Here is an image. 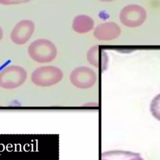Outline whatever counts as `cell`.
<instances>
[{
  "mask_svg": "<svg viewBox=\"0 0 160 160\" xmlns=\"http://www.w3.org/2000/svg\"><path fill=\"white\" fill-rule=\"evenodd\" d=\"M27 78L25 69L18 65H10L0 72V87L6 89H16L24 84Z\"/></svg>",
  "mask_w": 160,
  "mask_h": 160,
  "instance_id": "cell-3",
  "label": "cell"
},
{
  "mask_svg": "<svg viewBox=\"0 0 160 160\" xmlns=\"http://www.w3.org/2000/svg\"><path fill=\"white\" fill-rule=\"evenodd\" d=\"M28 52L30 58L39 63L51 62L56 58L58 49L55 44L49 39H38L28 46Z\"/></svg>",
  "mask_w": 160,
  "mask_h": 160,
  "instance_id": "cell-1",
  "label": "cell"
},
{
  "mask_svg": "<svg viewBox=\"0 0 160 160\" xmlns=\"http://www.w3.org/2000/svg\"><path fill=\"white\" fill-rule=\"evenodd\" d=\"M2 38H3V30L2 28L0 26V41L2 40Z\"/></svg>",
  "mask_w": 160,
  "mask_h": 160,
  "instance_id": "cell-12",
  "label": "cell"
},
{
  "mask_svg": "<svg viewBox=\"0 0 160 160\" xmlns=\"http://www.w3.org/2000/svg\"><path fill=\"white\" fill-rule=\"evenodd\" d=\"M30 1L31 0H0V4L4 6L17 5L27 3Z\"/></svg>",
  "mask_w": 160,
  "mask_h": 160,
  "instance_id": "cell-11",
  "label": "cell"
},
{
  "mask_svg": "<svg viewBox=\"0 0 160 160\" xmlns=\"http://www.w3.org/2000/svg\"><path fill=\"white\" fill-rule=\"evenodd\" d=\"M98 46L92 47L87 52V59L90 64L95 67H99L102 64V56H100Z\"/></svg>",
  "mask_w": 160,
  "mask_h": 160,
  "instance_id": "cell-9",
  "label": "cell"
},
{
  "mask_svg": "<svg viewBox=\"0 0 160 160\" xmlns=\"http://www.w3.org/2000/svg\"><path fill=\"white\" fill-rule=\"evenodd\" d=\"M94 24V21L91 17L85 14H80L74 18L72 28L78 34H85L93 29Z\"/></svg>",
  "mask_w": 160,
  "mask_h": 160,
  "instance_id": "cell-7",
  "label": "cell"
},
{
  "mask_svg": "<svg viewBox=\"0 0 160 160\" xmlns=\"http://www.w3.org/2000/svg\"><path fill=\"white\" fill-rule=\"evenodd\" d=\"M62 78L63 72L60 68L54 66H44L32 72L31 79L38 86L49 87L59 82Z\"/></svg>",
  "mask_w": 160,
  "mask_h": 160,
  "instance_id": "cell-2",
  "label": "cell"
},
{
  "mask_svg": "<svg viewBox=\"0 0 160 160\" xmlns=\"http://www.w3.org/2000/svg\"><path fill=\"white\" fill-rule=\"evenodd\" d=\"M101 1H106V0H101Z\"/></svg>",
  "mask_w": 160,
  "mask_h": 160,
  "instance_id": "cell-13",
  "label": "cell"
},
{
  "mask_svg": "<svg viewBox=\"0 0 160 160\" xmlns=\"http://www.w3.org/2000/svg\"><path fill=\"white\" fill-rule=\"evenodd\" d=\"M114 27L111 23H104L98 26L94 32V36L99 40H108L113 37Z\"/></svg>",
  "mask_w": 160,
  "mask_h": 160,
  "instance_id": "cell-8",
  "label": "cell"
},
{
  "mask_svg": "<svg viewBox=\"0 0 160 160\" xmlns=\"http://www.w3.org/2000/svg\"><path fill=\"white\" fill-rule=\"evenodd\" d=\"M102 160H144L140 154L124 150H112L102 154Z\"/></svg>",
  "mask_w": 160,
  "mask_h": 160,
  "instance_id": "cell-6",
  "label": "cell"
},
{
  "mask_svg": "<svg viewBox=\"0 0 160 160\" xmlns=\"http://www.w3.org/2000/svg\"><path fill=\"white\" fill-rule=\"evenodd\" d=\"M150 111L152 116L160 121V93L152 99L150 104Z\"/></svg>",
  "mask_w": 160,
  "mask_h": 160,
  "instance_id": "cell-10",
  "label": "cell"
},
{
  "mask_svg": "<svg viewBox=\"0 0 160 160\" xmlns=\"http://www.w3.org/2000/svg\"><path fill=\"white\" fill-rule=\"evenodd\" d=\"M35 30V24L30 19H22L17 22L12 28L10 38L17 45L26 44L31 38Z\"/></svg>",
  "mask_w": 160,
  "mask_h": 160,
  "instance_id": "cell-5",
  "label": "cell"
},
{
  "mask_svg": "<svg viewBox=\"0 0 160 160\" xmlns=\"http://www.w3.org/2000/svg\"><path fill=\"white\" fill-rule=\"evenodd\" d=\"M69 78L74 86L83 89L93 86L97 79L96 73L86 66H79L75 68L71 71Z\"/></svg>",
  "mask_w": 160,
  "mask_h": 160,
  "instance_id": "cell-4",
  "label": "cell"
}]
</instances>
